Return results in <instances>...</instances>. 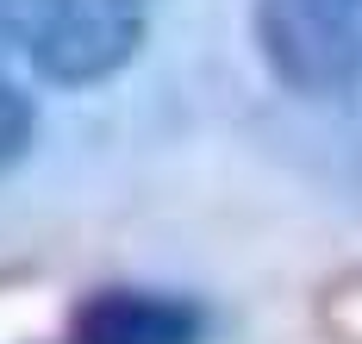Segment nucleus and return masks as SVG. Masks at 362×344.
Segmentation results:
<instances>
[{
    "label": "nucleus",
    "instance_id": "obj_1",
    "mask_svg": "<svg viewBox=\"0 0 362 344\" xmlns=\"http://www.w3.org/2000/svg\"><path fill=\"white\" fill-rule=\"evenodd\" d=\"M0 38L44 81L94 88L112 81L144 44V0H6Z\"/></svg>",
    "mask_w": 362,
    "mask_h": 344
},
{
    "label": "nucleus",
    "instance_id": "obj_2",
    "mask_svg": "<svg viewBox=\"0 0 362 344\" xmlns=\"http://www.w3.org/2000/svg\"><path fill=\"white\" fill-rule=\"evenodd\" d=\"M256 50L300 101H344L362 81V0H256Z\"/></svg>",
    "mask_w": 362,
    "mask_h": 344
},
{
    "label": "nucleus",
    "instance_id": "obj_3",
    "mask_svg": "<svg viewBox=\"0 0 362 344\" xmlns=\"http://www.w3.org/2000/svg\"><path fill=\"white\" fill-rule=\"evenodd\" d=\"M213 306L181 288L150 282H100L75 294L63 313V344H206Z\"/></svg>",
    "mask_w": 362,
    "mask_h": 344
},
{
    "label": "nucleus",
    "instance_id": "obj_4",
    "mask_svg": "<svg viewBox=\"0 0 362 344\" xmlns=\"http://www.w3.org/2000/svg\"><path fill=\"white\" fill-rule=\"evenodd\" d=\"M313 326L325 332V344H362V263L337 269L331 282H319V294H313Z\"/></svg>",
    "mask_w": 362,
    "mask_h": 344
},
{
    "label": "nucleus",
    "instance_id": "obj_5",
    "mask_svg": "<svg viewBox=\"0 0 362 344\" xmlns=\"http://www.w3.org/2000/svg\"><path fill=\"white\" fill-rule=\"evenodd\" d=\"M32 138H37V107H32V94L0 69V169H6V163H19V156L32 151Z\"/></svg>",
    "mask_w": 362,
    "mask_h": 344
},
{
    "label": "nucleus",
    "instance_id": "obj_6",
    "mask_svg": "<svg viewBox=\"0 0 362 344\" xmlns=\"http://www.w3.org/2000/svg\"><path fill=\"white\" fill-rule=\"evenodd\" d=\"M0 6H6V0H0Z\"/></svg>",
    "mask_w": 362,
    "mask_h": 344
}]
</instances>
